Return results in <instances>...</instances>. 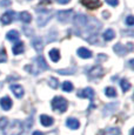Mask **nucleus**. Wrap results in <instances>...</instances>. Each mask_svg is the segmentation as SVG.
<instances>
[{
    "label": "nucleus",
    "instance_id": "16",
    "mask_svg": "<svg viewBox=\"0 0 134 135\" xmlns=\"http://www.w3.org/2000/svg\"><path fill=\"white\" fill-rule=\"evenodd\" d=\"M40 122H41L42 126L50 127V126H52L53 124L54 120H53V118H51V116H48V115H41L40 116Z\"/></svg>",
    "mask_w": 134,
    "mask_h": 135
},
{
    "label": "nucleus",
    "instance_id": "32",
    "mask_svg": "<svg viewBox=\"0 0 134 135\" xmlns=\"http://www.w3.org/2000/svg\"><path fill=\"white\" fill-rule=\"evenodd\" d=\"M11 4H12L11 0H1L0 1V6H2V7H8V6H11Z\"/></svg>",
    "mask_w": 134,
    "mask_h": 135
},
{
    "label": "nucleus",
    "instance_id": "20",
    "mask_svg": "<svg viewBox=\"0 0 134 135\" xmlns=\"http://www.w3.org/2000/svg\"><path fill=\"white\" fill-rule=\"evenodd\" d=\"M20 17V20H21L22 22H25V24H28V22H31V20H32V17H31V14L28 12H21L19 14Z\"/></svg>",
    "mask_w": 134,
    "mask_h": 135
},
{
    "label": "nucleus",
    "instance_id": "38",
    "mask_svg": "<svg viewBox=\"0 0 134 135\" xmlns=\"http://www.w3.org/2000/svg\"><path fill=\"white\" fill-rule=\"evenodd\" d=\"M130 66H131V67H133V60H131V61H130Z\"/></svg>",
    "mask_w": 134,
    "mask_h": 135
},
{
    "label": "nucleus",
    "instance_id": "1",
    "mask_svg": "<svg viewBox=\"0 0 134 135\" xmlns=\"http://www.w3.org/2000/svg\"><path fill=\"white\" fill-rule=\"evenodd\" d=\"M22 133V123L19 120H14L11 124H7L4 129V135H20Z\"/></svg>",
    "mask_w": 134,
    "mask_h": 135
},
{
    "label": "nucleus",
    "instance_id": "30",
    "mask_svg": "<svg viewBox=\"0 0 134 135\" xmlns=\"http://www.w3.org/2000/svg\"><path fill=\"white\" fill-rule=\"evenodd\" d=\"M58 73H60V74H63V75L73 74L74 73V69H60V71H58Z\"/></svg>",
    "mask_w": 134,
    "mask_h": 135
},
{
    "label": "nucleus",
    "instance_id": "22",
    "mask_svg": "<svg viewBox=\"0 0 134 135\" xmlns=\"http://www.w3.org/2000/svg\"><path fill=\"white\" fill-rule=\"evenodd\" d=\"M115 37V33H114V31L113 30H106L104 32V39L106 41H111V40H113Z\"/></svg>",
    "mask_w": 134,
    "mask_h": 135
},
{
    "label": "nucleus",
    "instance_id": "17",
    "mask_svg": "<svg viewBox=\"0 0 134 135\" xmlns=\"http://www.w3.org/2000/svg\"><path fill=\"white\" fill-rule=\"evenodd\" d=\"M113 49H114V52L117 54H119V55H126V53L128 52V49L126 48L125 46L121 45V44H115Z\"/></svg>",
    "mask_w": 134,
    "mask_h": 135
},
{
    "label": "nucleus",
    "instance_id": "18",
    "mask_svg": "<svg viewBox=\"0 0 134 135\" xmlns=\"http://www.w3.org/2000/svg\"><path fill=\"white\" fill-rule=\"evenodd\" d=\"M50 58H51V60L54 61V62L59 61V59H60V52L55 48L51 49L50 51Z\"/></svg>",
    "mask_w": 134,
    "mask_h": 135
},
{
    "label": "nucleus",
    "instance_id": "2",
    "mask_svg": "<svg viewBox=\"0 0 134 135\" xmlns=\"http://www.w3.org/2000/svg\"><path fill=\"white\" fill-rule=\"evenodd\" d=\"M52 108L59 113H65L67 109V100L63 97H55L52 100Z\"/></svg>",
    "mask_w": 134,
    "mask_h": 135
},
{
    "label": "nucleus",
    "instance_id": "24",
    "mask_svg": "<svg viewBox=\"0 0 134 135\" xmlns=\"http://www.w3.org/2000/svg\"><path fill=\"white\" fill-rule=\"evenodd\" d=\"M105 94L109 98H115L117 97V90H115V88H113V87H107L106 89H105Z\"/></svg>",
    "mask_w": 134,
    "mask_h": 135
},
{
    "label": "nucleus",
    "instance_id": "5",
    "mask_svg": "<svg viewBox=\"0 0 134 135\" xmlns=\"http://www.w3.org/2000/svg\"><path fill=\"white\" fill-rule=\"evenodd\" d=\"M80 2L88 9H97L101 6L100 0H80Z\"/></svg>",
    "mask_w": 134,
    "mask_h": 135
},
{
    "label": "nucleus",
    "instance_id": "36",
    "mask_svg": "<svg viewBox=\"0 0 134 135\" xmlns=\"http://www.w3.org/2000/svg\"><path fill=\"white\" fill-rule=\"evenodd\" d=\"M102 15H104V18H106V19H107V18H109V17H108V15H109V13H108V12H104V13H102Z\"/></svg>",
    "mask_w": 134,
    "mask_h": 135
},
{
    "label": "nucleus",
    "instance_id": "28",
    "mask_svg": "<svg viewBox=\"0 0 134 135\" xmlns=\"http://www.w3.org/2000/svg\"><path fill=\"white\" fill-rule=\"evenodd\" d=\"M7 124H8L7 118H0V129H5Z\"/></svg>",
    "mask_w": 134,
    "mask_h": 135
},
{
    "label": "nucleus",
    "instance_id": "8",
    "mask_svg": "<svg viewBox=\"0 0 134 135\" xmlns=\"http://www.w3.org/2000/svg\"><path fill=\"white\" fill-rule=\"evenodd\" d=\"M87 22H88V19H87L86 15L79 14V15H75V18H74V25L76 27H84V26L87 25Z\"/></svg>",
    "mask_w": 134,
    "mask_h": 135
},
{
    "label": "nucleus",
    "instance_id": "34",
    "mask_svg": "<svg viewBox=\"0 0 134 135\" xmlns=\"http://www.w3.org/2000/svg\"><path fill=\"white\" fill-rule=\"evenodd\" d=\"M56 1L59 2V4H63V5H65V4H67V2H69L71 0H56Z\"/></svg>",
    "mask_w": 134,
    "mask_h": 135
},
{
    "label": "nucleus",
    "instance_id": "21",
    "mask_svg": "<svg viewBox=\"0 0 134 135\" xmlns=\"http://www.w3.org/2000/svg\"><path fill=\"white\" fill-rule=\"evenodd\" d=\"M6 38L8 39L9 41H17L18 39H19V33L17 32V31H9L8 33L6 34Z\"/></svg>",
    "mask_w": 134,
    "mask_h": 135
},
{
    "label": "nucleus",
    "instance_id": "12",
    "mask_svg": "<svg viewBox=\"0 0 134 135\" xmlns=\"http://www.w3.org/2000/svg\"><path fill=\"white\" fill-rule=\"evenodd\" d=\"M11 90L17 98H22L24 97V88L20 85H11Z\"/></svg>",
    "mask_w": 134,
    "mask_h": 135
},
{
    "label": "nucleus",
    "instance_id": "33",
    "mask_svg": "<svg viewBox=\"0 0 134 135\" xmlns=\"http://www.w3.org/2000/svg\"><path fill=\"white\" fill-rule=\"evenodd\" d=\"M105 1L111 6H118V4H119V0H105Z\"/></svg>",
    "mask_w": 134,
    "mask_h": 135
},
{
    "label": "nucleus",
    "instance_id": "25",
    "mask_svg": "<svg viewBox=\"0 0 134 135\" xmlns=\"http://www.w3.org/2000/svg\"><path fill=\"white\" fill-rule=\"evenodd\" d=\"M120 86H121V89L123 90V93L125 92H127V90H130V88H131V84L127 81L126 79H122L120 81Z\"/></svg>",
    "mask_w": 134,
    "mask_h": 135
},
{
    "label": "nucleus",
    "instance_id": "37",
    "mask_svg": "<svg viewBox=\"0 0 134 135\" xmlns=\"http://www.w3.org/2000/svg\"><path fill=\"white\" fill-rule=\"evenodd\" d=\"M32 135H44L42 133H41V132H39V131H37V132H34V133H33Z\"/></svg>",
    "mask_w": 134,
    "mask_h": 135
},
{
    "label": "nucleus",
    "instance_id": "14",
    "mask_svg": "<svg viewBox=\"0 0 134 135\" xmlns=\"http://www.w3.org/2000/svg\"><path fill=\"white\" fill-rule=\"evenodd\" d=\"M66 126L71 129H78L80 127V122L74 118H68L66 120Z\"/></svg>",
    "mask_w": 134,
    "mask_h": 135
},
{
    "label": "nucleus",
    "instance_id": "31",
    "mask_svg": "<svg viewBox=\"0 0 134 135\" xmlns=\"http://www.w3.org/2000/svg\"><path fill=\"white\" fill-rule=\"evenodd\" d=\"M126 24L128 26H133L134 25V18L133 15H128L127 18H126Z\"/></svg>",
    "mask_w": 134,
    "mask_h": 135
},
{
    "label": "nucleus",
    "instance_id": "19",
    "mask_svg": "<svg viewBox=\"0 0 134 135\" xmlns=\"http://www.w3.org/2000/svg\"><path fill=\"white\" fill-rule=\"evenodd\" d=\"M33 47L34 49L38 52V53H41L42 52V48H44V45H42V41H41V39H35L34 41H33Z\"/></svg>",
    "mask_w": 134,
    "mask_h": 135
},
{
    "label": "nucleus",
    "instance_id": "26",
    "mask_svg": "<svg viewBox=\"0 0 134 135\" xmlns=\"http://www.w3.org/2000/svg\"><path fill=\"white\" fill-rule=\"evenodd\" d=\"M63 89H64V92H72V90H73V85H72V82L65 81L63 84Z\"/></svg>",
    "mask_w": 134,
    "mask_h": 135
},
{
    "label": "nucleus",
    "instance_id": "29",
    "mask_svg": "<svg viewBox=\"0 0 134 135\" xmlns=\"http://www.w3.org/2000/svg\"><path fill=\"white\" fill-rule=\"evenodd\" d=\"M48 84H50V86L52 88H56V87H58V80H56L55 78H51Z\"/></svg>",
    "mask_w": 134,
    "mask_h": 135
},
{
    "label": "nucleus",
    "instance_id": "11",
    "mask_svg": "<svg viewBox=\"0 0 134 135\" xmlns=\"http://www.w3.org/2000/svg\"><path fill=\"white\" fill-rule=\"evenodd\" d=\"M12 51H13V53L15 55H19V54L24 53L25 51V46H24V42L22 41H18V42H15L13 45V48H12Z\"/></svg>",
    "mask_w": 134,
    "mask_h": 135
},
{
    "label": "nucleus",
    "instance_id": "4",
    "mask_svg": "<svg viewBox=\"0 0 134 135\" xmlns=\"http://www.w3.org/2000/svg\"><path fill=\"white\" fill-rule=\"evenodd\" d=\"M104 74H105L104 68H102L101 66H99V65H98V66H94L93 68H91L88 72L89 79H99V78H101Z\"/></svg>",
    "mask_w": 134,
    "mask_h": 135
},
{
    "label": "nucleus",
    "instance_id": "27",
    "mask_svg": "<svg viewBox=\"0 0 134 135\" xmlns=\"http://www.w3.org/2000/svg\"><path fill=\"white\" fill-rule=\"evenodd\" d=\"M7 61V54H6V51L4 48L0 49V62H5Z\"/></svg>",
    "mask_w": 134,
    "mask_h": 135
},
{
    "label": "nucleus",
    "instance_id": "6",
    "mask_svg": "<svg viewBox=\"0 0 134 135\" xmlns=\"http://www.w3.org/2000/svg\"><path fill=\"white\" fill-rule=\"evenodd\" d=\"M14 20H15V12L8 11V12H6V13L2 14L0 21L2 22V25H8V24H11L12 21H14Z\"/></svg>",
    "mask_w": 134,
    "mask_h": 135
},
{
    "label": "nucleus",
    "instance_id": "15",
    "mask_svg": "<svg viewBox=\"0 0 134 135\" xmlns=\"http://www.w3.org/2000/svg\"><path fill=\"white\" fill-rule=\"evenodd\" d=\"M78 55L82 59H91L92 58V52L89 49L85 48V47H81L78 49Z\"/></svg>",
    "mask_w": 134,
    "mask_h": 135
},
{
    "label": "nucleus",
    "instance_id": "23",
    "mask_svg": "<svg viewBox=\"0 0 134 135\" xmlns=\"http://www.w3.org/2000/svg\"><path fill=\"white\" fill-rule=\"evenodd\" d=\"M121 132L119 128H108L102 132V135H120Z\"/></svg>",
    "mask_w": 134,
    "mask_h": 135
},
{
    "label": "nucleus",
    "instance_id": "13",
    "mask_svg": "<svg viewBox=\"0 0 134 135\" xmlns=\"http://www.w3.org/2000/svg\"><path fill=\"white\" fill-rule=\"evenodd\" d=\"M35 64H37L38 68L40 69V71H45V69H48V65L46 64L45 59H44L42 55H39L37 59H35Z\"/></svg>",
    "mask_w": 134,
    "mask_h": 135
},
{
    "label": "nucleus",
    "instance_id": "7",
    "mask_svg": "<svg viewBox=\"0 0 134 135\" xmlns=\"http://www.w3.org/2000/svg\"><path fill=\"white\" fill-rule=\"evenodd\" d=\"M94 94H95L94 90L92 89L91 87L84 88V89H81V90H79L78 92V97L79 98H87V99H89V100H93Z\"/></svg>",
    "mask_w": 134,
    "mask_h": 135
},
{
    "label": "nucleus",
    "instance_id": "10",
    "mask_svg": "<svg viewBox=\"0 0 134 135\" xmlns=\"http://www.w3.org/2000/svg\"><path fill=\"white\" fill-rule=\"evenodd\" d=\"M0 106L4 110H9L12 107V101L8 97H5V98H1L0 99Z\"/></svg>",
    "mask_w": 134,
    "mask_h": 135
},
{
    "label": "nucleus",
    "instance_id": "3",
    "mask_svg": "<svg viewBox=\"0 0 134 135\" xmlns=\"http://www.w3.org/2000/svg\"><path fill=\"white\" fill-rule=\"evenodd\" d=\"M37 12L39 13V17H38V25L39 26H45L48 22V20L51 19V12L46 11V9H37Z\"/></svg>",
    "mask_w": 134,
    "mask_h": 135
},
{
    "label": "nucleus",
    "instance_id": "35",
    "mask_svg": "<svg viewBox=\"0 0 134 135\" xmlns=\"http://www.w3.org/2000/svg\"><path fill=\"white\" fill-rule=\"evenodd\" d=\"M41 4H46V5L52 4V0H41Z\"/></svg>",
    "mask_w": 134,
    "mask_h": 135
},
{
    "label": "nucleus",
    "instance_id": "9",
    "mask_svg": "<svg viewBox=\"0 0 134 135\" xmlns=\"http://www.w3.org/2000/svg\"><path fill=\"white\" fill-rule=\"evenodd\" d=\"M72 14H73L72 9H69V11H60L58 13V20L61 22H67L69 19H71Z\"/></svg>",
    "mask_w": 134,
    "mask_h": 135
}]
</instances>
